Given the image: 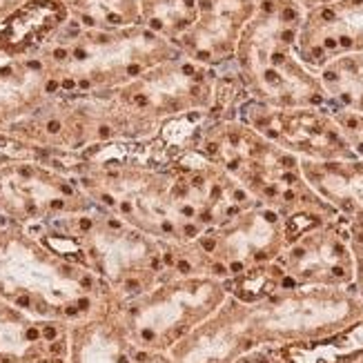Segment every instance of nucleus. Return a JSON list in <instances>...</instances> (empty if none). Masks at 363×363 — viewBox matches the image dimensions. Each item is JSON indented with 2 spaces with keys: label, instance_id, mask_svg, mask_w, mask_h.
Returning a JSON list of instances; mask_svg holds the SVG:
<instances>
[{
  "label": "nucleus",
  "instance_id": "f03ea898",
  "mask_svg": "<svg viewBox=\"0 0 363 363\" xmlns=\"http://www.w3.org/2000/svg\"><path fill=\"white\" fill-rule=\"evenodd\" d=\"M306 174L319 194L330 203L341 201V212L348 218L363 216V163H325L314 169L306 163Z\"/></svg>",
  "mask_w": 363,
  "mask_h": 363
},
{
  "label": "nucleus",
  "instance_id": "20e7f679",
  "mask_svg": "<svg viewBox=\"0 0 363 363\" xmlns=\"http://www.w3.org/2000/svg\"><path fill=\"white\" fill-rule=\"evenodd\" d=\"M283 279H286V270L279 261L259 263L257 267L236 274V279L228 283V288L239 296V301L259 303L283 288Z\"/></svg>",
  "mask_w": 363,
  "mask_h": 363
},
{
  "label": "nucleus",
  "instance_id": "7ed1b4c3",
  "mask_svg": "<svg viewBox=\"0 0 363 363\" xmlns=\"http://www.w3.org/2000/svg\"><path fill=\"white\" fill-rule=\"evenodd\" d=\"M62 7L58 3H31L9 16L7 23L0 29V38L9 50H23V47L40 40L60 23Z\"/></svg>",
  "mask_w": 363,
  "mask_h": 363
},
{
  "label": "nucleus",
  "instance_id": "39448f33",
  "mask_svg": "<svg viewBox=\"0 0 363 363\" xmlns=\"http://www.w3.org/2000/svg\"><path fill=\"white\" fill-rule=\"evenodd\" d=\"M350 241L354 243V267H359L363 277V216L350 218Z\"/></svg>",
  "mask_w": 363,
  "mask_h": 363
},
{
  "label": "nucleus",
  "instance_id": "f257e3e1",
  "mask_svg": "<svg viewBox=\"0 0 363 363\" xmlns=\"http://www.w3.org/2000/svg\"><path fill=\"white\" fill-rule=\"evenodd\" d=\"M286 363H354L363 359V317L321 339L281 345Z\"/></svg>",
  "mask_w": 363,
  "mask_h": 363
},
{
  "label": "nucleus",
  "instance_id": "423d86ee",
  "mask_svg": "<svg viewBox=\"0 0 363 363\" xmlns=\"http://www.w3.org/2000/svg\"><path fill=\"white\" fill-rule=\"evenodd\" d=\"M36 363H60V361H36Z\"/></svg>",
  "mask_w": 363,
  "mask_h": 363
}]
</instances>
